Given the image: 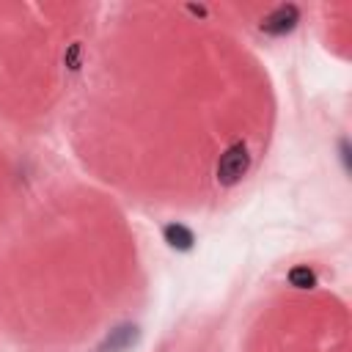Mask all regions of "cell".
I'll return each mask as SVG.
<instances>
[{
    "mask_svg": "<svg viewBox=\"0 0 352 352\" xmlns=\"http://www.w3.org/2000/svg\"><path fill=\"white\" fill-rule=\"evenodd\" d=\"M289 283L297 286V289H311V286H316V275L308 267H294L289 272Z\"/></svg>",
    "mask_w": 352,
    "mask_h": 352,
    "instance_id": "cell-5",
    "label": "cell"
},
{
    "mask_svg": "<svg viewBox=\"0 0 352 352\" xmlns=\"http://www.w3.org/2000/svg\"><path fill=\"white\" fill-rule=\"evenodd\" d=\"M138 341V327L135 324H118L110 330V336L99 344L96 352H126Z\"/></svg>",
    "mask_w": 352,
    "mask_h": 352,
    "instance_id": "cell-3",
    "label": "cell"
},
{
    "mask_svg": "<svg viewBox=\"0 0 352 352\" xmlns=\"http://www.w3.org/2000/svg\"><path fill=\"white\" fill-rule=\"evenodd\" d=\"M297 22H300V11H297V6L283 3V6H278L275 11H270V14L261 19V30L270 33V36H283V33L294 30Z\"/></svg>",
    "mask_w": 352,
    "mask_h": 352,
    "instance_id": "cell-2",
    "label": "cell"
},
{
    "mask_svg": "<svg viewBox=\"0 0 352 352\" xmlns=\"http://www.w3.org/2000/svg\"><path fill=\"white\" fill-rule=\"evenodd\" d=\"M165 242L170 245V248H176V250H190L192 248V242H195V236H192V231L190 228H184V226H179V223H170V226H165Z\"/></svg>",
    "mask_w": 352,
    "mask_h": 352,
    "instance_id": "cell-4",
    "label": "cell"
},
{
    "mask_svg": "<svg viewBox=\"0 0 352 352\" xmlns=\"http://www.w3.org/2000/svg\"><path fill=\"white\" fill-rule=\"evenodd\" d=\"M66 63H69V69H80V44H72V47H69Z\"/></svg>",
    "mask_w": 352,
    "mask_h": 352,
    "instance_id": "cell-6",
    "label": "cell"
},
{
    "mask_svg": "<svg viewBox=\"0 0 352 352\" xmlns=\"http://www.w3.org/2000/svg\"><path fill=\"white\" fill-rule=\"evenodd\" d=\"M250 168V154L245 143H234L226 148V154L217 162V182L220 184H236Z\"/></svg>",
    "mask_w": 352,
    "mask_h": 352,
    "instance_id": "cell-1",
    "label": "cell"
},
{
    "mask_svg": "<svg viewBox=\"0 0 352 352\" xmlns=\"http://www.w3.org/2000/svg\"><path fill=\"white\" fill-rule=\"evenodd\" d=\"M341 157H344V165L349 168V148H346V143H341Z\"/></svg>",
    "mask_w": 352,
    "mask_h": 352,
    "instance_id": "cell-7",
    "label": "cell"
}]
</instances>
